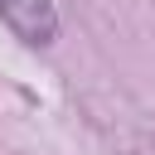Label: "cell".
<instances>
[{
  "mask_svg": "<svg viewBox=\"0 0 155 155\" xmlns=\"http://www.w3.org/2000/svg\"><path fill=\"white\" fill-rule=\"evenodd\" d=\"M0 24L29 48H48L58 39V5L53 0H0Z\"/></svg>",
  "mask_w": 155,
  "mask_h": 155,
  "instance_id": "1",
  "label": "cell"
}]
</instances>
